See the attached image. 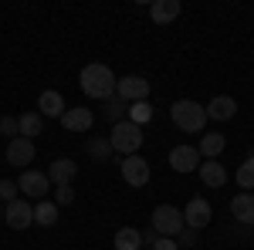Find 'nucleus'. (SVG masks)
I'll return each instance as SVG.
<instances>
[{"label":"nucleus","instance_id":"obj_1","mask_svg":"<svg viewBox=\"0 0 254 250\" xmlns=\"http://www.w3.org/2000/svg\"><path fill=\"white\" fill-rule=\"evenodd\" d=\"M78 85H81V92H85L88 98L109 101V98L116 95V88H119V78L112 75L109 64H85L81 75H78Z\"/></svg>","mask_w":254,"mask_h":250},{"label":"nucleus","instance_id":"obj_2","mask_svg":"<svg viewBox=\"0 0 254 250\" xmlns=\"http://www.w3.org/2000/svg\"><path fill=\"white\" fill-rule=\"evenodd\" d=\"M170 118H173V125L180 129V132L187 135H203V125L210 122L207 118V105H200V101H193V98H180V101H173L170 105Z\"/></svg>","mask_w":254,"mask_h":250},{"label":"nucleus","instance_id":"obj_3","mask_svg":"<svg viewBox=\"0 0 254 250\" xmlns=\"http://www.w3.org/2000/svg\"><path fill=\"white\" fill-rule=\"evenodd\" d=\"M109 142H112V149H116L119 155H136L139 149H142V125L129 122V118H122L119 125H112Z\"/></svg>","mask_w":254,"mask_h":250},{"label":"nucleus","instance_id":"obj_4","mask_svg":"<svg viewBox=\"0 0 254 250\" xmlns=\"http://www.w3.org/2000/svg\"><path fill=\"white\" fill-rule=\"evenodd\" d=\"M153 230L159 233V237H180V233L187 230V220H183V210H176V206H170V203H159L156 210H153Z\"/></svg>","mask_w":254,"mask_h":250},{"label":"nucleus","instance_id":"obj_5","mask_svg":"<svg viewBox=\"0 0 254 250\" xmlns=\"http://www.w3.org/2000/svg\"><path fill=\"white\" fill-rule=\"evenodd\" d=\"M17 186H20L24 196H31V200H38V203H41V200L51 193V176H48V173H34V169H24L20 179H17Z\"/></svg>","mask_w":254,"mask_h":250},{"label":"nucleus","instance_id":"obj_6","mask_svg":"<svg viewBox=\"0 0 254 250\" xmlns=\"http://www.w3.org/2000/svg\"><path fill=\"white\" fill-rule=\"evenodd\" d=\"M149 176H153V169H149V162H146L142 155H126V159H122V179H126L132 190L146 186Z\"/></svg>","mask_w":254,"mask_h":250},{"label":"nucleus","instance_id":"obj_7","mask_svg":"<svg viewBox=\"0 0 254 250\" xmlns=\"http://www.w3.org/2000/svg\"><path fill=\"white\" fill-rule=\"evenodd\" d=\"M183 220H187V227H190V230H203V227H210L214 210H210V203H207L203 196H193V200L183 206Z\"/></svg>","mask_w":254,"mask_h":250},{"label":"nucleus","instance_id":"obj_8","mask_svg":"<svg viewBox=\"0 0 254 250\" xmlns=\"http://www.w3.org/2000/svg\"><path fill=\"white\" fill-rule=\"evenodd\" d=\"M170 169H176V173H196L200 169V149L196 146H173L170 149Z\"/></svg>","mask_w":254,"mask_h":250},{"label":"nucleus","instance_id":"obj_9","mask_svg":"<svg viewBox=\"0 0 254 250\" xmlns=\"http://www.w3.org/2000/svg\"><path fill=\"white\" fill-rule=\"evenodd\" d=\"M3 220H7L10 230H27V227L34 223V206H31L27 200H14V203H7Z\"/></svg>","mask_w":254,"mask_h":250},{"label":"nucleus","instance_id":"obj_10","mask_svg":"<svg viewBox=\"0 0 254 250\" xmlns=\"http://www.w3.org/2000/svg\"><path fill=\"white\" fill-rule=\"evenodd\" d=\"M116 95L122 98V101H146V95H149V81H146L142 75H126V78H119Z\"/></svg>","mask_w":254,"mask_h":250},{"label":"nucleus","instance_id":"obj_11","mask_svg":"<svg viewBox=\"0 0 254 250\" xmlns=\"http://www.w3.org/2000/svg\"><path fill=\"white\" fill-rule=\"evenodd\" d=\"M7 162L10 166H17V169H27V162H34V139H10L7 142Z\"/></svg>","mask_w":254,"mask_h":250},{"label":"nucleus","instance_id":"obj_12","mask_svg":"<svg viewBox=\"0 0 254 250\" xmlns=\"http://www.w3.org/2000/svg\"><path fill=\"white\" fill-rule=\"evenodd\" d=\"M180 10H183L180 0H153L149 3V20L153 24H173L180 17Z\"/></svg>","mask_w":254,"mask_h":250},{"label":"nucleus","instance_id":"obj_13","mask_svg":"<svg viewBox=\"0 0 254 250\" xmlns=\"http://www.w3.org/2000/svg\"><path fill=\"white\" fill-rule=\"evenodd\" d=\"M61 125H64L68 132H88V129L95 125V115H92V108H68V112L61 115Z\"/></svg>","mask_w":254,"mask_h":250},{"label":"nucleus","instance_id":"obj_14","mask_svg":"<svg viewBox=\"0 0 254 250\" xmlns=\"http://www.w3.org/2000/svg\"><path fill=\"white\" fill-rule=\"evenodd\" d=\"M48 176H51V183H58V186H71V179L78 176V162H75V159H55V162L48 166Z\"/></svg>","mask_w":254,"mask_h":250},{"label":"nucleus","instance_id":"obj_15","mask_svg":"<svg viewBox=\"0 0 254 250\" xmlns=\"http://www.w3.org/2000/svg\"><path fill=\"white\" fill-rule=\"evenodd\" d=\"M237 115V101L231 95H217L210 98V105H207V118H214V122H227V118Z\"/></svg>","mask_w":254,"mask_h":250},{"label":"nucleus","instance_id":"obj_16","mask_svg":"<svg viewBox=\"0 0 254 250\" xmlns=\"http://www.w3.org/2000/svg\"><path fill=\"white\" fill-rule=\"evenodd\" d=\"M38 112L44 118H61L68 108H64V98H61L58 92H51V88H48V92H41V98H38Z\"/></svg>","mask_w":254,"mask_h":250},{"label":"nucleus","instance_id":"obj_17","mask_svg":"<svg viewBox=\"0 0 254 250\" xmlns=\"http://www.w3.org/2000/svg\"><path fill=\"white\" fill-rule=\"evenodd\" d=\"M200 179H203L210 190H217V186L227 183V169H224L217 159H207V162H200Z\"/></svg>","mask_w":254,"mask_h":250},{"label":"nucleus","instance_id":"obj_18","mask_svg":"<svg viewBox=\"0 0 254 250\" xmlns=\"http://www.w3.org/2000/svg\"><path fill=\"white\" fill-rule=\"evenodd\" d=\"M231 213L241 223H254V193H237L231 200Z\"/></svg>","mask_w":254,"mask_h":250},{"label":"nucleus","instance_id":"obj_19","mask_svg":"<svg viewBox=\"0 0 254 250\" xmlns=\"http://www.w3.org/2000/svg\"><path fill=\"white\" fill-rule=\"evenodd\" d=\"M224 146H227V139L220 132H207L200 139V155H203V159H217V155L224 152Z\"/></svg>","mask_w":254,"mask_h":250},{"label":"nucleus","instance_id":"obj_20","mask_svg":"<svg viewBox=\"0 0 254 250\" xmlns=\"http://www.w3.org/2000/svg\"><path fill=\"white\" fill-rule=\"evenodd\" d=\"M17 122H20V135L24 139H34V135L44 132V115L41 112H24Z\"/></svg>","mask_w":254,"mask_h":250},{"label":"nucleus","instance_id":"obj_21","mask_svg":"<svg viewBox=\"0 0 254 250\" xmlns=\"http://www.w3.org/2000/svg\"><path fill=\"white\" fill-rule=\"evenodd\" d=\"M58 203H48V200H41L38 206H34V223L38 227H55L58 223Z\"/></svg>","mask_w":254,"mask_h":250},{"label":"nucleus","instance_id":"obj_22","mask_svg":"<svg viewBox=\"0 0 254 250\" xmlns=\"http://www.w3.org/2000/svg\"><path fill=\"white\" fill-rule=\"evenodd\" d=\"M142 247V233L136 227H122L116 233V250H139Z\"/></svg>","mask_w":254,"mask_h":250},{"label":"nucleus","instance_id":"obj_23","mask_svg":"<svg viewBox=\"0 0 254 250\" xmlns=\"http://www.w3.org/2000/svg\"><path fill=\"white\" fill-rule=\"evenodd\" d=\"M234 179H237V186H241L244 193H251V190H254V155H248V159L237 166Z\"/></svg>","mask_w":254,"mask_h":250},{"label":"nucleus","instance_id":"obj_24","mask_svg":"<svg viewBox=\"0 0 254 250\" xmlns=\"http://www.w3.org/2000/svg\"><path fill=\"white\" fill-rule=\"evenodd\" d=\"M126 112H129V101H122V98H119V95H112V98H109V101H105V108H102V115L109 118L112 125H119Z\"/></svg>","mask_w":254,"mask_h":250},{"label":"nucleus","instance_id":"obj_25","mask_svg":"<svg viewBox=\"0 0 254 250\" xmlns=\"http://www.w3.org/2000/svg\"><path fill=\"white\" fill-rule=\"evenodd\" d=\"M149 118H153V105H149V101H132V105H129V122L146 125Z\"/></svg>","mask_w":254,"mask_h":250},{"label":"nucleus","instance_id":"obj_26","mask_svg":"<svg viewBox=\"0 0 254 250\" xmlns=\"http://www.w3.org/2000/svg\"><path fill=\"white\" fill-rule=\"evenodd\" d=\"M112 152H116V149H112V142H109V139H92V142H88V155L98 159V162H105Z\"/></svg>","mask_w":254,"mask_h":250},{"label":"nucleus","instance_id":"obj_27","mask_svg":"<svg viewBox=\"0 0 254 250\" xmlns=\"http://www.w3.org/2000/svg\"><path fill=\"white\" fill-rule=\"evenodd\" d=\"M0 132L7 135V142L17 139V135H20V122H17V118H10V115H3V118H0Z\"/></svg>","mask_w":254,"mask_h":250},{"label":"nucleus","instance_id":"obj_28","mask_svg":"<svg viewBox=\"0 0 254 250\" xmlns=\"http://www.w3.org/2000/svg\"><path fill=\"white\" fill-rule=\"evenodd\" d=\"M17 193H20V186L14 183V179H3V183H0V200H3V203H14Z\"/></svg>","mask_w":254,"mask_h":250},{"label":"nucleus","instance_id":"obj_29","mask_svg":"<svg viewBox=\"0 0 254 250\" xmlns=\"http://www.w3.org/2000/svg\"><path fill=\"white\" fill-rule=\"evenodd\" d=\"M71 200H75V190L71 186H55V203L58 206H68Z\"/></svg>","mask_w":254,"mask_h":250},{"label":"nucleus","instance_id":"obj_30","mask_svg":"<svg viewBox=\"0 0 254 250\" xmlns=\"http://www.w3.org/2000/svg\"><path fill=\"white\" fill-rule=\"evenodd\" d=\"M153 250H180V244H176L173 237H159L156 244H153Z\"/></svg>","mask_w":254,"mask_h":250},{"label":"nucleus","instance_id":"obj_31","mask_svg":"<svg viewBox=\"0 0 254 250\" xmlns=\"http://www.w3.org/2000/svg\"><path fill=\"white\" fill-rule=\"evenodd\" d=\"M176 240H180V247H193V244H196V230H190V227H187V230L180 233Z\"/></svg>","mask_w":254,"mask_h":250},{"label":"nucleus","instance_id":"obj_32","mask_svg":"<svg viewBox=\"0 0 254 250\" xmlns=\"http://www.w3.org/2000/svg\"><path fill=\"white\" fill-rule=\"evenodd\" d=\"M0 216H3V210H0Z\"/></svg>","mask_w":254,"mask_h":250}]
</instances>
